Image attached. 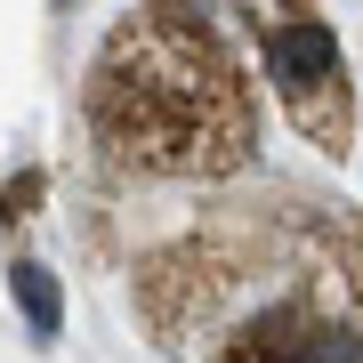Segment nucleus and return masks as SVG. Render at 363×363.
Masks as SVG:
<instances>
[{
  "label": "nucleus",
  "mask_w": 363,
  "mask_h": 363,
  "mask_svg": "<svg viewBox=\"0 0 363 363\" xmlns=\"http://www.w3.org/2000/svg\"><path fill=\"white\" fill-rule=\"evenodd\" d=\"M9 283H16V298H25V315H33V331L49 339V331H57V283H49V267H16Z\"/></svg>",
  "instance_id": "4"
},
{
  "label": "nucleus",
  "mask_w": 363,
  "mask_h": 363,
  "mask_svg": "<svg viewBox=\"0 0 363 363\" xmlns=\"http://www.w3.org/2000/svg\"><path fill=\"white\" fill-rule=\"evenodd\" d=\"M226 363H363V339L347 323H323L307 307H267L226 347Z\"/></svg>",
  "instance_id": "3"
},
{
  "label": "nucleus",
  "mask_w": 363,
  "mask_h": 363,
  "mask_svg": "<svg viewBox=\"0 0 363 363\" xmlns=\"http://www.w3.org/2000/svg\"><path fill=\"white\" fill-rule=\"evenodd\" d=\"M89 121L138 169L218 178L250 162V97L186 9H145L105 40L89 81Z\"/></svg>",
  "instance_id": "1"
},
{
  "label": "nucleus",
  "mask_w": 363,
  "mask_h": 363,
  "mask_svg": "<svg viewBox=\"0 0 363 363\" xmlns=\"http://www.w3.org/2000/svg\"><path fill=\"white\" fill-rule=\"evenodd\" d=\"M267 73H274L283 113H291L315 145L339 154V145H347V65H339L331 25H315V16H283V25H267Z\"/></svg>",
  "instance_id": "2"
}]
</instances>
